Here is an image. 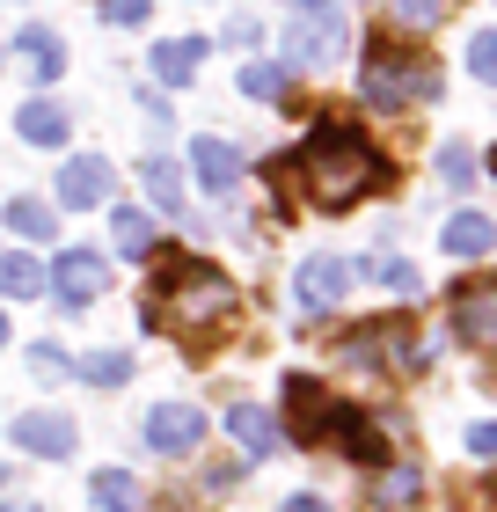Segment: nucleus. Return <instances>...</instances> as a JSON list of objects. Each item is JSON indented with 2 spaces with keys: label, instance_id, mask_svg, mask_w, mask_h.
Returning <instances> with one entry per match:
<instances>
[{
  "label": "nucleus",
  "instance_id": "24",
  "mask_svg": "<svg viewBox=\"0 0 497 512\" xmlns=\"http://www.w3.org/2000/svg\"><path fill=\"white\" fill-rule=\"evenodd\" d=\"M139 176H147V198L161 205V213H176V205H183V176H176L169 154H147V169H139Z\"/></svg>",
  "mask_w": 497,
  "mask_h": 512
},
{
  "label": "nucleus",
  "instance_id": "15",
  "mask_svg": "<svg viewBox=\"0 0 497 512\" xmlns=\"http://www.w3.org/2000/svg\"><path fill=\"white\" fill-rule=\"evenodd\" d=\"M198 52H205V37H161V44H154V81H161V88H191Z\"/></svg>",
  "mask_w": 497,
  "mask_h": 512
},
{
  "label": "nucleus",
  "instance_id": "21",
  "mask_svg": "<svg viewBox=\"0 0 497 512\" xmlns=\"http://www.w3.org/2000/svg\"><path fill=\"white\" fill-rule=\"evenodd\" d=\"M88 505H96V512H139L132 469H96V476H88Z\"/></svg>",
  "mask_w": 497,
  "mask_h": 512
},
{
  "label": "nucleus",
  "instance_id": "29",
  "mask_svg": "<svg viewBox=\"0 0 497 512\" xmlns=\"http://www.w3.org/2000/svg\"><path fill=\"white\" fill-rule=\"evenodd\" d=\"M417 491H424L417 469H388V476H381V505H410Z\"/></svg>",
  "mask_w": 497,
  "mask_h": 512
},
{
  "label": "nucleus",
  "instance_id": "2",
  "mask_svg": "<svg viewBox=\"0 0 497 512\" xmlns=\"http://www.w3.org/2000/svg\"><path fill=\"white\" fill-rule=\"evenodd\" d=\"M220 308H234V286L205 256H183V249L154 256V286H147V322L154 330H198V322H212Z\"/></svg>",
  "mask_w": 497,
  "mask_h": 512
},
{
  "label": "nucleus",
  "instance_id": "3",
  "mask_svg": "<svg viewBox=\"0 0 497 512\" xmlns=\"http://www.w3.org/2000/svg\"><path fill=\"white\" fill-rule=\"evenodd\" d=\"M359 96L373 110H395V103H424V96H439V66H424L410 52H395L388 37H373L366 44V74H359Z\"/></svg>",
  "mask_w": 497,
  "mask_h": 512
},
{
  "label": "nucleus",
  "instance_id": "14",
  "mask_svg": "<svg viewBox=\"0 0 497 512\" xmlns=\"http://www.w3.org/2000/svg\"><path fill=\"white\" fill-rule=\"evenodd\" d=\"M344 286H351V264H337V256H307L300 264V300L307 308H337Z\"/></svg>",
  "mask_w": 497,
  "mask_h": 512
},
{
  "label": "nucleus",
  "instance_id": "30",
  "mask_svg": "<svg viewBox=\"0 0 497 512\" xmlns=\"http://www.w3.org/2000/svg\"><path fill=\"white\" fill-rule=\"evenodd\" d=\"M96 15H103V22H147L154 0H96Z\"/></svg>",
  "mask_w": 497,
  "mask_h": 512
},
{
  "label": "nucleus",
  "instance_id": "25",
  "mask_svg": "<svg viewBox=\"0 0 497 512\" xmlns=\"http://www.w3.org/2000/svg\"><path fill=\"white\" fill-rule=\"evenodd\" d=\"M8 227H15L22 242H52V235H59V213H44L37 198H15V205H8Z\"/></svg>",
  "mask_w": 497,
  "mask_h": 512
},
{
  "label": "nucleus",
  "instance_id": "16",
  "mask_svg": "<svg viewBox=\"0 0 497 512\" xmlns=\"http://www.w3.org/2000/svg\"><path fill=\"white\" fill-rule=\"evenodd\" d=\"M439 242H446V256H490L497 249V220L490 213H454L439 227Z\"/></svg>",
  "mask_w": 497,
  "mask_h": 512
},
{
  "label": "nucleus",
  "instance_id": "10",
  "mask_svg": "<svg viewBox=\"0 0 497 512\" xmlns=\"http://www.w3.org/2000/svg\"><path fill=\"white\" fill-rule=\"evenodd\" d=\"M59 205L66 213H96V205H110V161L103 154H74L59 176Z\"/></svg>",
  "mask_w": 497,
  "mask_h": 512
},
{
  "label": "nucleus",
  "instance_id": "34",
  "mask_svg": "<svg viewBox=\"0 0 497 512\" xmlns=\"http://www.w3.org/2000/svg\"><path fill=\"white\" fill-rule=\"evenodd\" d=\"M468 447H476L483 461H497V425H476V432H468Z\"/></svg>",
  "mask_w": 497,
  "mask_h": 512
},
{
  "label": "nucleus",
  "instance_id": "37",
  "mask_svg": "<svg viewBox=\"0 0 497 512\" xmlns=\"http://www.w3.org/2000/svg\"><path fill=\"white\" fill-rule=\"evenodd\" d=\"M286 8H307V0H286Z\"/></svg>",
  "mask_w": 497,
  "mask_h": 512
},
{
  "label": "nucleus",
  "instance_id": "23",
  "mask_svg": "<svg viewBox=\"0 0 497 512\" xmlns=\"http://www.w3.org/2000/svg\"><path fill=\"white\" fill-rule=\"evenodd\" d=\"M110 235H117V249H125V256H154V220L139 213V205H117V213H110Z\"/></svg>",
  "mask_w": 497,
  "mask_h": 512
},
{
  "label": "nucleus",
  "instance_id": "9",
  "mask_svg": "<svg viewBox=\"0 0 497 512\" xmlns=\"http://www.w3.org/2000/svg\"><path fill=\"white\" fill-rule=\"evenodd\" d=\"M205 439V410H191V403H154L147 410V447L154 454H191Z\"/></svg>",
  "mask_w": 497,
  "mask_h": 512
},
{
  "label": "nucleus",
  "instance_id": "28",
  "mask_svg": "<svg viewBox=\"0 0 497 512\" xmlns=\"http://www.w3.org/2000/svg\"><path fill=\"white\" fill-rule=\"evenodd\" d=\"M395 22H410V30H432V22L446 15V0H388Z\"/></svg>",
  "mask_w": 497,
  "mask_h": 512
},
{
  "label": "nucleus",
  "instance_id": "11",
  "mask_svg": "<svg viewBox=\"0 0 497 512\" xmlns=\"http://www.w3.org/2000/svg\"><path fill=\"white\" fill-rule=\"evenodd\" d=\"M322 417H329V395H322V381L315 374H293L286 381V439H322Z\"/></svg>",
  "mask_w": 497,
  "mask_h": 512
},
{
  "label": "nucleus",
  "instance_id": "5",
  "mask_svg": "<svg viewBox=\"0 0 497 512\" xmlns=\"http://www.w3.org/2000/svg\"><path fill=\"white\" fill-rule=\"evenodd\" d=\"M344 352L366 366H402V374L424 366V344L410 337V322H359V337H344Z\"/></svg>",
  "mask_w": 497,
  "mask_h": 512
},
{
  "label": "nucleus",
  "instance_id": "12",
  "mask_svg": "<svg viewBox=\"0 0 497 512\" xmlns=\"http://www.w3.org/2000/svg\"><path fill=\"white\" fill-rule=\"evenodd\" d=\"M191 169H198V191L205 198H220V191H234V183H242V154L227 147V139H191Z\"/></svg>",
  "mask_w": 497,
  "mask_h": 512
},
{
  "label": "nucleus",
  "instance_id": "22",
  "mask_svg": "<svg viewBox=\"0 0 497 512\" xmlns=\"http://www.w3.org/2000/svg\"><path fill=\"white\" fill-rule=\"evenodd\" d=\"M0 293H8V300H37V293H44V271H37V256H22V249H0Z\"/></svg>",
  "mask_w": 497,
  "mask_h": 512
},
{
  "label": "nucleus",
  "instance_id": "17",
  "mask_svg": "<svg viewBox=\"0 0 497 512\" xmlns=\"http://www.w3.org/2000/svg\"><path fill=\"white\" fill-rule=\"evenodd\" d=\"M454 330H461V344H497V286L454 300Z\"/></svg>",
  "mask_w": 497,
  "mask_h": 512
},
{
  "label": "nucleus",
  "instance_id": "20",
  "mask_svg": "<svg viewBox=\"0 0 497 512\" xmlns=\"http://www.w3.org/2000/svg\"><path fill=\"white\" fill-rule=\"evenodd\" d=\"M242 96L278 103V110H293V103H300V96H293V74H286V66H264V59H249V66H242Z\"/></svg>",
  "mask_w": 497,
  "mask_h": 512
},
{
  "label": "nucleus",
  "instance_id": "27",
  "mask_svg": "<svg viewBox=\"0 0 497 512\" xmlns=\"http://www.w3.org/2000/svg\"><path fill=\"white\" fill-rule=\"evenodd\" d=\"M366 278H373V286H395V293H417V286H424V278H417L410 264H402V256H373Z\"/></svg>",
  "mask_w": 497,
  "mask_h": 512
},
{
  "label": "nucleus",
  "instance_id": "35",
  "mask_svg": "<svg viewBox=\"0 0 497 512\" xmlns=\"http://www.w3.org/2000/svg\"><path fill=\"white\" fill-rule=\"evenodd\" d=\"M286 512H329V505H322L315 491H300V498H286Z\"/></svg>",
  "mask_w": 497,
  "mask_h": 512
},
{
  "label": "nucleus",
  "instance_id": "31",
  "mask_svg": "<svg viewBox=\"0 0 497 512\" xmlns=\"http://www.w3.org/2000/svg\"><path fill=\"white\" fill-rule=\"evenodd\" d=\"M468 66H476L483 81H497V30H483L476 44H468Z\"/></svg>",
  "mask_w": 497,
  "mask_h": 512
},
{
  "label": "nucleus",
  "instance_id": "18",
  "mask_svg": "<svg viewBox=\"0 0 497 512\" xmlns=\"http://www.w3.org/2000/svg\"><path fill=\"white\" fill-rule=\"evenodd\" d=\"M15 132L30 139V147H66V110L52 96H30V103L15 110Z\"/></svg>",
  "mask_w": 497,
  "mask_h": 512
},
{
  "label": "nucleus",
  "instance_id": "13",
  "mask_svg": "<svg viewBox=\"0 0 497 512\" xmlns=\"http://www.w3.org/2000/svg\"><path fill=\"white\" fill-rule=\"evenodd\" d=\"M227 432L242 439V454H256V461L286 447V425H278V417H271L264 403H234V410H227Z\"/></svg>",
  "mask_w": 497,
  "mask_h": 512
},
{
  "label": "nucleus",
  "instance_id": "4",
  "mask_svg": "<svg viewBox=\"0 0 497 512\" xmlns=\"http://www.w3.org/2000/svg\"><path fill=\"white\" fill-rule=\"evenodd\" d=\"M344 8L337 0H307V8H293L286 22V66H329L344 52Z\"/></svg>",
  "mask_w": 497,
  "mask_h": 512
},
{
  "label": "nucleus",
  "instance_id": "6",
  "mask_svg": "<svg viewBox=\"0 0 497 512\" xmlns=\"http://www.w3.org/2000/svg\"><path fill=\"white\" fill-rule=\"evenodd\" d=\"M44 286H52L66 308H88V300L110 286V271H103V256H96V249H59V264L44 271Z\"/></svg>",
  "mask_w": 497,
  "mask_h": 512
},
{
  "label": "nucleus",
  "instance_id": "7",
  "mask_svg": "<svg viewBox=\"0 0 497 512\" xmlns=\"http://www.w3.org/2000/svg\"><path fill=\"white\" fill-rule=\"evenodd\" d=\"M8 439H15L22 454H37V461H66L81 432H74V417H66V410H22Z\"/></svg>",
  "mask_w": 497,
  "mask_h": 512
},
{
  "label": "nucleus",
  "instance_id": "32",
  "mask_svg": "<svg viewBox=\"0 0 497 512\" xmlns=\"http://www.w3.org/2000/svg\"><path fill=\"white\" fill-rule=\"evenodd\" d=\"M30 374H37V381H59V374H66V352H59V344H37V352H30Z\"/></svg>",
  "mask_w": 497,
  "mask_h": 512
},
{
  "label": "nucleus",
  "instance_id": "33",
  "mask_svg": "<svg viewBox=\"0 0 497 512\" xmlns=\"http://www.w3.org/2000/svg\"><path fill=\"white\" fill-rule=\"evenodd\" d=\"M439 176H446V183H468V176H476V161H468V147H446V154H439Z\"/></svg>",
  "mask_w": 497,
  "mask_h": 512
},
{
  "label": "nucleus",
  "instance_id": "1",
  "mask_svg": "<svg viewBox=\"0 0 497 512\" xmlns=\"http://www.w3.org/2000/svg\"><path fill=\"white\" fill-rule=\"evenodd\" d=\"M286 176L300 183V198L315 205V213H351L359 198H373V191L388 183V154L373 147V139H366L359 125L322 118V125L293 147Z\"/></svg>",
  "mask_w": 497,
  "mask_h": 512
},
{
  "label": "nucleus",
  "instance_id": "19",
  "mask_svg": "<svg viewBox=\"0 0 497 512\" xmlns=\"http://www.w3.org/2000/svg\"><path fill=\"white\" fill-rule=\"evenodd\" d=\"M15 52H22V66L37 74V88H52V81L66 74V52H59V37H52V30H37V22L15 37Z\"/></svg>",
  "mask_w": 497,
  "mask_h": 512
},
{
  "label": "nucleus",
  "instance_id": "26",
  "mask_svg": "<svg viewBox=\"0 0 497 512\" xmlns=\"http://www.w3.org/2000/svg\"><path fill=\"white\" fill-rule=\"evenodd\" d=\"M81 381L88 388H125L132 381V352H88L81 359Z\"/></svg>",
  "mask_w": 497,
  "mask_h": 512
},
{
  "label": "nucleus",
  "instance_id": "36",
  "mask_svg": "<svg viewBox=\"0 0 497 512\" xmlns=\"http://www.w3.org/2000/svg\"><path fill=\"white\" fill-rule=\"evenodd\" d=\"M0 344H8V315H0Z\"/></svg>",
  "mask_w": 497,
  "mask_h": 512
},
{
  "label": "nucleus",
  "instance_id": "8",
  "mask_svg": "<svg viewBox=\"0 0 497 512\" xmlns=\"http://www.w3.org/2000/svg\"><path fill=\"white\" fill-rule=\"evenodd\" d=\"M322 432L337 439V447H344L351 461H388V432L373 425L366 410H351V403H329V417H322Z\"/></svg>",
  "mask_w": 497,
  "mask_h": 512
}]
</instances>
